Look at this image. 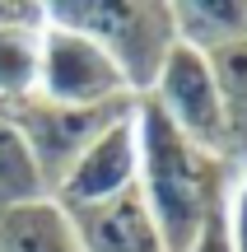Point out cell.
Returning a JSON list of instances; mask_svg holds the SVG:
<instances>
[{"mask_svg":"<svg viewBox=\"0 0 247 252\" xmlns=\"http://www.w3.org/2000/svg\"><path fill=\"white\" fill-rule=\"evenodd\" d=\"M140 98L173 126L187 145L215 154V159H238L233 140H229V122H224V103H220V89H215L210 61L201 52L177 42L168 52L164 70L154 75L149 94H140Z\"/></svg>","mask_w":247,"mask_h":252,"instance_id":"3957f363","label":"cell"},{"mask_svg":"<svg viewBox=\"0 0 247 252\" xmlns=\"http://www.w3.org/2000/svg\"><path fill=\"white\" fill-rule=\"evenodd\" d=\"M42 14L98 42L136 98L149 94L168 52L177 47V24L168 0H56V5H42Z\"/></svg>","mask_w":247,"mask_h":252,"instance_id":"7a4b0ae2","label":"cell"},{"mask_svg":"<svg viewBox=\"0 0 247 252\" xmlns=\"http://www.w3.org/2000/svg\"><path fill=\"white\" fill-rule=\"evenodd\" d=\"M0 252H80L75 229L56 201H37L0 215Z\"/></svg>","mask_w":247,"mask_h":252,"instance_id":"30bf717a","label":"cell"},{"mask_svg":"<svg viewBox=\"0 0 247 252\" xmlns=\"http://www.w3.org/2000/svg\"><path fill=\"white\" fill-rule=\"evenodd\" d=\"M65 220H70V229H75L80 252H168L136 191L108 201V206L65 210Z\"/></svg>","mask_w":247,"mask_h":252,"instance_id":"52a82bcc","label":"cell"},{"mask_svg":"<svg viewBox=\"0 0 247 252\" xmlns=\"http://www.w3.org/2000/svg\"><path fill=\"white\" fill-rule=\"evenodd\" d=\"M205 61H210L215 89H220V103H224V122H229L233 154H247V37L233 42V47L210 52Z\"/></svg>","mask_w":247,"mask_h":252,"instance_id":"7c38bea8","label":"cell"},{"mask_svg":"<svg viewBox=\"0 0 247 252\" xmlns=\"http://www.w3.org/2000/svg\"><path fill=\"white\" fill-rule=\"evenodd\" d=\"M140 178V140H136V108L121 122H112L89 150L75 159V168L61 178L52 201L61 210H89L108 206L117 196H131Z\"/></svg>","mask_w":247,"mask_h":252,"instance_id":"8992f818","label":"cell"},{"mask_svg":"<svg viewBox=\"0 0 247 252\" xmlns=\"http://www.w3.org/2000/svg\"><path fill=\"white\" fill-rule=\"evenodd\" d=\"M177 42L210 56L247 37V0H173Z\"/></svg>","mask_w":247,"mask_h":252,"instance_id":"9c48e42d","label":"cell"},{"mask_svg":"<svg viewBox=\"0 0 247 252\" xmlns=\"http://www.w3.org/2000/svg\"><path fill=\"white\" fill-rule=\"evenodd\" d=\"M37 201H52L42 187V173H37L19 126L0 112V215H14L24 206H37Z\"/></svg>","mask_w":247,"mask_h":252,"instance_id":"8fae6325","label":"cell"},{"mask_svg":"<svg viewBox=\"0 0 247 252\" xmlns=\"http://www.w3.org/2000/svg\"><path fill=\"white\" fill-rule=\"evenodd\" d=\"M136 103H117V108H65V103H47V98H24L14 108H5V117L19 126L28 154H33L37 173H42V187L52 196L61 187V178L75 168L84 150L108 131L112 122H121Z\"/></svg>","mask_w":247,"mask_h":252,"instance_id":"5b68a950","label":"cell"},{"mask_svg":"<svg viewBox=\"0 0 247 252\" xmlns=\"http://www.w3.org/2000/svg\"><path fill=\"white\" fill-rule=\"evenodd\" d=\"M136 140H140V178L136 196L149 210L168 252H187L201 229L229 201L233 163L187 145L145 98H136Z\"/></svg>","mask_w":247,"mask_h":252,"instance_id":"6da1fadb","label":"cell"},{"mask_svg":"<svg viewBox=\"0 0 247 252\" xmlns=\"http://www.w3.org/2000/svg\"><path fill=\"white\" fill-rule=\"evenodd\" d=\"M42 52V5H0V112L33 98Z\"/></svg>","mask_w":247,"mask_h":252,"instance_id":"ba28073f","label":"cell"},{"mask_svg":"<svg viewBox=\"0 0 247 252\" xmlns=\"http://www.w3.org/2000/svg\"><path fill=\"white\" fill-rule=\"evenodd\" d=\"M37 98L65 103V108H117L136 103L131 84L112 65L98 42L75 28H61L42 14V52H37Z\"/></svg>","mask_w":247,"mask_h":252,"instance_id":"277c9868","label":"cell"},{"mask_svg":"<svg viewBox=\"0 0 247 252\" xmlns=\"http://www.w3.org/2000/svg\"><path fill=\"white\" fill-rule=\"evenodd\" d=\"M187 252H233V243H229V229H224V210L210 220V224L201 229V238H196Z\"/></svg>","mask_w":247,"mask_h":252,"instance_id":"5bb4252c","label":"cell"},{"mask_svg":"<svg viewBox=\"0 0 247 252\" xmlns=\"http://www.w3.org/2000/svg\"><path fill=\"white\" fill-rule=\"evenodd\" d=\"M224 229H229L233 252H247V154H238V163H233L229 201H224Z\"/></svg>","mask_w":247,"mask_h":252,"instance_id":"4fadbf2b","label":"cell"}]
</instances>
